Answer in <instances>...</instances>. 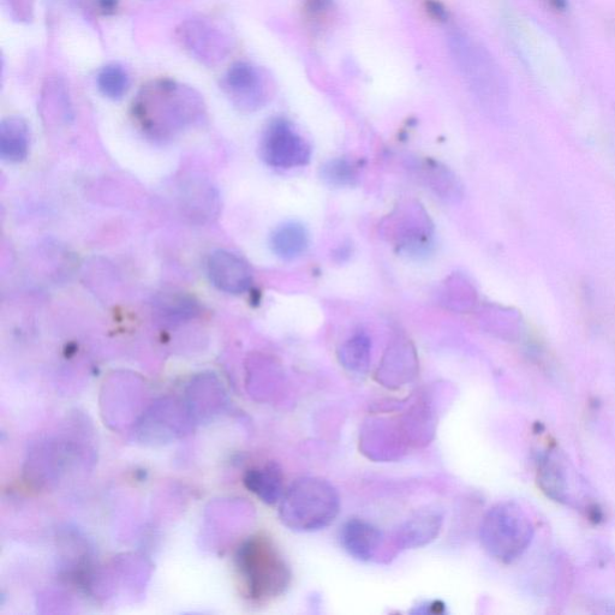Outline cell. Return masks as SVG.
<instances>
[{"instance_id": "5b68a950", "label": "cell", "mask_w": 615, "mask_h": 615, "mask_svg": "<svg viewBox=\"0 0 615 615\" xmlns=\"http://www.w3.org/2000/svg\"><path fill=\"white\" fill-rule=\"evenodd\" d=\"M450 52L465 83L483 104L501 97L500 76L492 57L467 34L456 31L449 37Z\"/></svg>"}, {"instance_id": "44dd1931", "label": "cell", "mask_w": 615, "mask_h": 615, "mask_svg": "<svg viewBox=\"0 0 615 615\" xmlns=\"http://www.w3.org/2000/svg\"><path fill=\"white\" fill-rule=\"evenodd\" d=\"M321 178L332 187H350L357 182L358 167L349 159H333L321 167Z\"/></svg>"}, {"instance_id": "7402d4cb", "label": "cell", "mask_w": 615, "mask_h": 615, "mask_svg": "<svg viewBox=\"0 0 615 615\" xmlns=\"http://www.w3.org/2000/svg\"><path fill=\"white\" fill-rule=\"evenodd\" d=\"M540 486L549 497L557 501L565 499V480L563 471L551 458L542 457L539 461Z\"/></svg>"}, {"instance_id": "9a60e30c", "label": "cell", "mask_w": 615, "mask_h": 615, "mask_svg": "<svg viewBox=\"0 0 615 615\" xmlns=\"http://www.w3.org/2000/svg\"><path fill=\"white\" fill-rule=\"evenodd\" d=\"M244 485L268 505L280 503L286 491L282 469L276 463L249 470L244 477Z\"/></svg>"}, {"instance_id": "5bb4252c", "label": "cell", "mask_w": 615, "mask_h": 615, "mask_svg": "<svg viewBox=\"0 0 615 615\" xmlns=\"http://www.w3.org/2000/svg\"><path fill=\"white\" fill-rule=\"evenodd\" d=\"M422 181L439 199L457 202L462 199V184L449 167L433 159H425L415 166Z\"/></svg>"}, {"instance_id": "ba28073f", "label": "cell", "mask_w": 615, "mask_h": 615, "mask_svg": "<svg viewBox=\"0 0 615 615\" xmlns=\"http://www.w3.org/2000/svg\"><path fill=\"white\" fill-rule=\"evenodd\" d=\"M222 85L232 103L242 110L260 109L270 95V80L264 71L246 62L231 65Z\"/></svg>"}, {"instance_id": "4fadbf2b", "label": "cell", "mask_w": 615, "mask_h": 615, "mask_svg": "<svg viewBox=\"0 0 615 615\" xmlns=\"http://www.w3.org/2000/svg\"><path fill=\"white\" fill-rule=\"evenodd\" d=\"M417 372V355L410 340L398 338L388 346L384 360L379 368V376L387 384L400 386L410 381Z\"/></svg>"}, {"instance_id": "ffe728a7", "label": "cell", "mask_w": 615, "mask_h": 615, "mask_svg": "<svg viewBox=\"0 0 615 615\" xmlns=\"http://www.w3.org/2000/svg\"><path fill=\"white\" fill-rule=\"evenodd\" d=\"M129 85L127 71L116 64L107 65L98 76L100 92L112 100L122 99L127 94Z\"/></svg>"}, {"instance_id": "9c48e42d", "label": "cell", "mask_w": 615, "mask_h": 615, "mask_svg": "<svg viewBox=\"0 0 615 615\" xmlns=\"http://www.w3.org/2000/svg\"><path fill=\"white\" fill-rule=\"evenodd\" d=\"M177 39L185 51L207 67L222 62L229 52L225 35L206 21L182 23L177 29Z\"/></svg>"}, {"instance_id": "ac0fdd59", "label": "cell", "mask_w": 615, "mask_h": 615, "mask_svg": "<svg viewBox=\"0 0 615 615\" xmlns=\"http://www.w3.org/2000/svg\"><path fill=\"white\" fill-rule=\"evenodd\" d=\"M309 236L306 228L298 223H288L273 232L271 246L280 259L294 260L306 252Z\"/></svg>"}, {"instance_id": "6da1fadb", "label": "cell", "mask_w": 615, "mask_h": 615, "mask_svg": "<svg viewBox=\"0 0 615 615\" xmlns=\"http://www.w3.org/2000/svg\"><path fill=\"white\" fill-rule=\"evenodd\" d=\"M205 113L201 95L171 80L142 88L133 105V116L143 134L155 141L172 140L199 122Z\"/></svg>"}, {"instance_id": "8fae6325", "label": "cell", "mask_w": 615, "mask_h": 615, "mask_svg": "<svg viewBox=\"0 0 615 615\" xmlns=\"http://www.w3.org/2000/svg\"><path fill=\"white\" fill-rule=\"evenodd\" d=\"M339 540L352 558L370 561L380 552L384 536L372 523L361 518H350L340 529Z\"/></svg>"}, {"instance_id": "7c38bea8", "label": "cell", "mask_w": 615, "mask_h": 615, "mask_svg": "<svg viewBox=\"0 0 615 615\" xmlns=\"http://www.w3.org/2000/svg\"><path fill=\"white\" fill-rule=\"evenodd\" d=\"M444 517L439 511L422 510L400 525L394 535L397 549H414L429 545L440 534Z\"/></svg>"}, {"instance_id": "e0dca14e", "label": "cell", "mask_w": 615, "mask_h": 615, "mask_svg": "<svg viewBox=\"0 0 615 615\" xmlns=\"http://www.w3.org/2000/svg\"><path fill=\"white\" fill-rule=\"evenodd\" d=\"M477 291L467 277L461 273L446 279L440 291V302L446 309L457 313H468L476 307Z\"/></svg>"}, {"instance_id": "52a82bcc", "label": "cell", "mask_w": 615, "mask_h": 615, "mask_svg": "<svg viewBox=\"0 0 615 615\" xmlns=\"http://www.w3.org/2000/svg\"><path fill=\"white\" fill-rule=\"evenodd\" d=\"M261 153L268 165L286 170L307 165L312 155L307 141L285 119H276L268 125Z\"/></svg>"}, {"instance_id": "7a4b0ae2", "label": "cell", "mask_w": 615, "mask_h": 615, "mask_svg": "<svg viewBox=\"0 0 615 615\" xmlns=\"http://www.w3.org/2000/svg\"><path fill=\"white\" fill-rule=\"evenodd\" d=\"M339 512L337 489L320 477H301L286 489L280 500V519L286 527L300 533L330 527Z\"/></svg>"}, {"instance_id": "8992f818", "label": "cell", "mask_w": 615, "mask_h": 615, "mask_svg": "<svg viewBox=\"0 0 615 615\" xmlns=\"http://www.w3.org/2000/svg\"><path fill=\"white\" fill-rule=\"evenodd\" d=\"M380 234L399 252L420 256L432 247L434 226L419 202L405 201L382 220Z\"/></svg>"}, {"instance_id": "2e32d148", "label": "cell", "mask_w": 615, "mask_h": 615, "mask_svg": "<svg viewBox=\"0 0 615 615\" xmlns=\"http://www.w3.org/2000/svg\"><path fill=\"white\" fill-rule=\"evenodd\" d=\"M29 153V129L22 118L9 117L0 125V157L8 163H21Z\"/></svg>"}, {"instance_id": "603a6c76", "label": "cell", "mask_w": 615, "mask_h": 615, "mask_svg": "<svg viewBox=\"0 0 615 615\" xmlns=\"http://www.w3.org/2000/svg\"><path fill=\"white\" fill-rule=\"evenodd\" d=\"M333 7V0H304L303 10L309 22L321 26L331 16Z\"/></svg>"}, {"instance_id": "30bf717a", "label": "cell", "mask_w": 615, "mask_h": 615, "mask_svg": "<svg viewBox=\"0 0 615 615\" xmlns=\"http://www.w3.org/2000/svg\"><path fill=\"white\" fill-rule=\"evenodd\" d=\"M207 274L214 286L225 294L242 295L252 288L253 272L240 256L217 250L207 260Z\"/></svg>"}, {"instance_id": "484cf974", "label": "cell", "mask_w": 615, "mask_h": 615, "mask_svg": "<svg viewBox=\"0 0 615 615\" xmlns=\"http://www.w3.org/2000/svg\"><path fill=\"white\" fill-rule=\"evenodd\" d=\"M99 9L104 15L115 14L118 9V0H99Z\"/></svg>"}, {"instance_id": "3957f363", "label": "cell", "mask_w": 615, "mask_h": 615, "mask_svg": "<svg viewBox=\"0 0 615 615\" xmlns=\"http://www.w3.org/2000/svg\"><path fill=\"white\" fill-rule=\"evenodd\" d=\"M238 573L250 600L267 602L285 593L291 571L283 555L265 536L250 537L236 555Z\"/></svg>"}, {"instance_id": "cb8c5ba5", "label": "cell", "mask_w": 615, "mask_h": 615, "mask_svg": "<svg viewBox=\"0 0 615 615\" xmlns=\"http://www.w3.org/2000/svg\"><path fill=\"white\" fill-rule=\"evenodd\" d=\"M426 11L427 15L431 17L432 20L439 23H444L449 20V11H447L445 5L440 3L439 0H427Z\"/></svg>"}, {"instance_id": "d4e9b609", "label": "cell", "mask_w": 615, "mask_h": 615, "mask_svg": "<svg viewBox=\"0 0 615 615\" xmlns=\"http://www.w3.org/2000/svg\"><path fill=\"white\" fill-rule=\"evenodd\" d=\"M11 9L20 21H28L33 15V0H10Z\"/></svg>"}, {"instance_id": "277c9868", "label": "cell", "mask_w": 615, "mask_h": 615, "mask_svg": "<svg viewBox=\"0 0 615 615\" xmlns=\"http://www.w3.org/2000/svg\"><path fill=\"white\" fill-rule=\"evenodd\" d=\"M534 528L527 513L515 503L492 507L483 518L480 537L483 548L494 559L509 564L527 551Z\"/></svg>"}, {"instance_id": "d6986e66", "label": "cell", "mask_w": 615, "mask_h": 615, "mask_svg": "<svg viewBox=\"0 0 615 615\" xmlns=\"http://www.w3.org/2000/svg\"><path fill=\"white\" fill-rule=\"evenodd\" d=\"M340 364L354 374H366L372 360V340L366 333L352 336L338 350Z\"/></svg>"}]
</instances>
